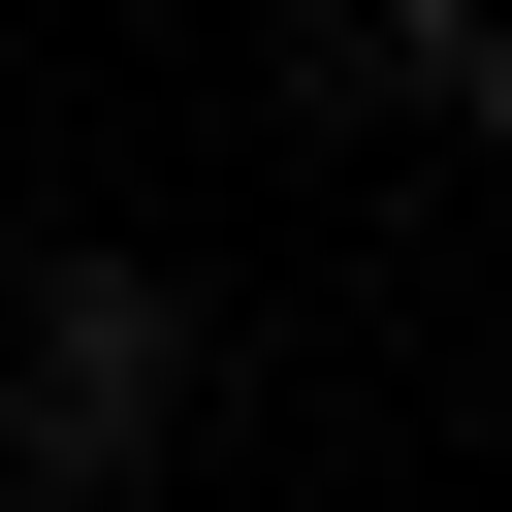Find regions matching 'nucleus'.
<instances>
[{"label": "nucleus", "mask_w": 512, "mask_h": 512, "mask_svg": "<svg viewBox=\"0 0 512 512\" xmlns=\"http://www.w3.org/2000/svg\"><path fill=\"white\" fill-rule=\"evenodd\" d=\"M192 384H224V320H192L160 256H32V352H0V512H128Z\"/></svg>", "instance_id": "nucleus-1"}, {"label": "nucleus", "mask_w": 512, "mask_h": 512, "mask_svg": "<svg viewBox=\"0 0 512 512\" xmlns=\"http://www.w3.org/2000/svg\"><path fill=\"white\" fill-rule=\"evenodd\" d=\"M256 32H288L320 96H448V64H480V0H256Z\"/></svg>", "instance_id": "nucleus-2"}, {"label": "nucleus", "mask_w": 512, "mask_h": 512, "mask_svg": "<svg viewBox=\"0 0 512 512\" xmlns=\"http://www.w3.org/2000/svg\"><path fill=\"white\" fill-rule=\"evenodd\" d=\"M448 96H480V160H512V0H480V64H448Z\"/></svg>", "instance_id": "nucleus-3"}]
</instances>
